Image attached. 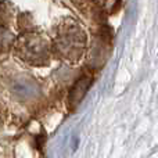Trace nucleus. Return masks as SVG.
I'll return each mask as SVG.
<instances>
[{
	"mask_svg": "<svg viewBox=\"0 0 158 158\" xmlns=\"http://www.w3.org/2000/svg\"><path fill=\"white\" fill-rule=\"evenodd\" d=\"M85 43H86V35L74 19H65L57 27L54 47L58 54L63 56L64 58L77 61L83 53Z\"/></svg>",
	"mask_w": 158,
	"mask_h": 158,
	"instance_id": "1",
	"label": "nucleus"
},
{
	"mask_svg": "<svg viewBox=\"0 0 158 158\" xmlns=\"http://www.w3.org/2000/svg\"><path fill=\"white\" fill-rule=\"evenodd\" d=\"M14 47L24 61L33 65H43L49 61V43L36 32H25L14 42Z\"/></svg>",
	"mask_w": 158,
	"mask_h": 158,
	"instance_id": "2",
	"label": "nucleus"
},
{
	"mask_svg": "<svg viewBox=\"0 0 158 158\" xmlns=\"http://www.w3.org/2000/svg\"><path fill=\"white\" fill-rule=\"evenodd\" d=\"M90 83H92V78L82 77L77 83L74 85V87H72V90H71V94H69V103H71V106H78V103L83 98L87 89L90 87Z\"/></svg>",
	"mask_w": 158,
	"mask_h": 158,
	"instance_id": "3",
	"label": "nucleus"
},
{
	"mask_svg": "<svg viewBox=\"0 0 158 158\" xmlns=\"http://www.w3.org/2000/svg\"><path fill=\"white\" fill-rule=\"evenodd\" d=\"M15 42L14 35L4 27H0V50H7Z\"/></svg>",
	"mask_w": 158,
	"mask_h": 158,
	"instance_id": "4",
	"label": "nucleus"
},
{
	"mask_svg": "<svg viewBox=\"0 0 158 158\" xmlns=\"http://www.w3.org/2000/svg\"><path fill=\"white\" fill-rule=\"evenodd\" d=\"M11 19H13V13H11L10 6L6 2H0V25L7 27Z\"/></svg>",
	"mask_w": 158,
	"mask_h": 158,
	"instance_id": "5",
	"label": "nucleus"
}]
</instances>
